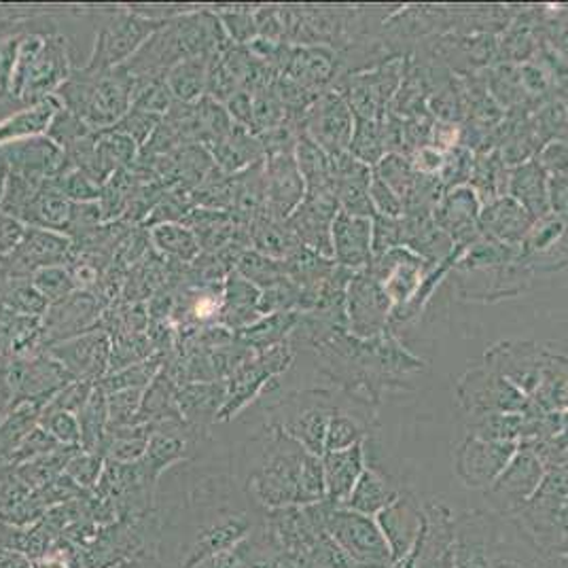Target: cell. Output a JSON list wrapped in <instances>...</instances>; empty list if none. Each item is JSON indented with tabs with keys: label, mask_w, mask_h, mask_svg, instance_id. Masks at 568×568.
Masks as SVG:
<instances>
[{
	"label": "cell",
	"mask_w": 568,
	"mask_h": 568,
	"mask_svg": "<svg viewBox=\"0 0 568 568\" xmlns=\"http://www.w3.org/2000/svg\"><path fill=\"white\" fill-rule=\"evenodd\" d=\"M132 90L134 77L123 64L107 70L86 64L70 70L56 98L93 132H102L115 127L127 115L132 109Z\"/></svg>",
	"instance_id": "1"
},
{
	"label": "cell",
	"mask_w": 568,
	"mask_h": 568,
	"mask_svg": "<svg viewBox=\"0 0 568 568\" xmlns=\"http://www.w3.org/2000/svg\"><path fill=\"white\" fill-rule=\"evenodd\" d=\"M68 77L70 60L66 38L60 34L24 32L11 83V100L22 102L24 109L34 107L56 96Z\"/></svg>",
	"instance_id": "2"
},
{
	"label": "cell",
	"mask_w": 568,
	"mask_h": 568,
	"mask_svg": "<svg viewBox=\"0 0 568 568\" xmlns=\"http://www.w3.org/2000/svg\"><path fill=\"white\" fill-rule=\"evenodd\" d=\"M325 526L335 545L359 568H392L389 543L376 520L353 509H331Z\"/></svg>",
	"instance_id": "3"
},
{
	"label": "cell",
	"mask_w": 568,
	"mask_h": 568,
	"mask_svg": "<svg viewBox=\"0 0 568 568\" xmlns=\"http://www.w3.org/2000/svg\"><path fill=\"white\" fill-rule=\"evenodd\" d=\"M164 22L166 20H151L132 9H115L98 31L88 64L102 70L125 64Z\"/></svg>",
	"instance_id": "4"
},
{
	"label": "cell",
	"mask_w": 568,
	"mask_h": 568,
	"mask_svg": "<svg viewBox=\"0 0 568 568\" xmlns=\"http://www.w3.org/2000/svg\"><path fill=\"white\" fill-rule=\"evenodd\" d=\"M346 321L348 330L363 342L385 335L392 314V301L389 300L382 285L367 271H355L346 287Z\"/></svg>",
	"instance_id": "5"
},
{
	"label": "cell",
	"mask_w": 568,
	"mask_h": 568,
	"mask_svg": "<svg viewBox=\"0 0 568 568\" xmlns=\"http://www.w3.org/2000/svg\"><path fill=\"white\" fill-rule=\"evenodd\" d=\"M431 264L408 246H397L376 257L367 271L382 285L392 301V314L408 310L428 276Z\"/></svg>",
	"instance_id": "6"
},
{
	"label": "cell",
	"mask_w": 568,
	"mask_h": 568,
	"mask_svg": "<svg viewBox=\"0 0 568 568\" xmlns=\"http://www.w3.org/2000/svg\"><path fill=\"white\" fill-rule=\"evenodd\" d=\"M73 250V240L58 232L26 227L22 242L0 261V278H32L34 271L60 266Z\"/></svg>",
	"instance_id": "7"
},
{
	"label": "cell",
	"mask_w": 568,
	"mask_h": 568,
	"mask_svg": "<svg viewBox=\"0 0 568 568\" xmlns=\"http://www.w3.org/2000/svg\"><path fill=\"white\" fill-rule=\"evenodd\" d=\"M355 123L350 104L337 93H327L308 111L303 134L335 159L350 151Z\"/></svg>",
	"instance_id": "8"
},
{
	"label": "cell",
	"mask_w": 568,
	"mask_h": 568,
	"mask_svg": "<svg viewBox=\"0 0 568 568\" xmlns=\"http://www.w3.org/2000/svg\"><path fill=\"white\" fill-rule=\"evenodd\" d=\"M515 452V442H494L469 435L458 444L454 454L456 474L471 488L490 486L508 469Z\"/></svg>",
	"instance_id": "9"
},
{
	"label": "cell",
	"mask_w": 568,
	"mask_h": 568,
	"mask_svg": "<svg viewBox=\"0 0 568 568\" xmlns=\"http://www.w3.org/2000/svg\"><path fill=\"white\" fill-rule=\"evenodd\" d=\"M266 182V216L287 221L305 200V180L293 151L269 155L264 168Z\"/></svg>",
	"instance_id": "10"
},
{
	"label": "cell",
	"mask_w": 568,
	"mask_h": 568,
	"mask_svg": "<svg viewBox=\"0 0 568 568\" xmlns=\"http://www.w3.org/2000/svg\"><path fill=\"white\" fill-rule=\"evenodd\" d=\"M0 153L4 155L11 172L34 182L58 179L68 170L66 153L45 134L4 145Z\"/></svg>",
	"instance_id": "11"
},
{
	"label": "cell",
	"mask_w": 568,
	"mask_h": 568,
	"mask_svg": "<svg viewBox=\"0 0 568 568\" xmlns=\"http://www.w3.org/2000/svg\"><path fill=\"white\" fill-rule=\"evenodd\" d=\"M374 240V219L353 216L344 210H337L331 227V246L333 261L350 271H363L374 261L371 250Z\"/></svg>",
	"instance_id": "12"
},
{
	"label": "cell",
	"mask_w": 568,
	"mask_h": 568,
	"mask_svg": "<svg viewBox=\"0 0 568 568\" xmlns=\"http://www.w3.org/2000/svg\"><path fill=\"white\" fill-rule=\"evenodd\" d=\"M331 164H333V191L339 210L353 216L374 219L376 212L369 202V185L374 177V168L355 159L350 153L331 159Z\"/></svg>",
	"instance_id": "13"
},
{
	"label": "cell",
	"mask_w": 568,
	"mask_h": 568,
	"mask_svg": "<svg viewBox=\"0 0 568 568\" xmlns=\"http://www.w3.org/2000/svg\"><path fill=\"white\" fill-rule=\"evenodd\" d=\"M378 526L389 543L392 560H403L424 531V513L412 499L397 497L389 508L378 513Z\"/></svg>",
	"instance_id": "14"
},
{
	"label": "cell",
	"mask_w": 568,
	"mask_h": 568,
	"mask_svg": "<svg viewBox=\"0 0 568 568\" xmlns=\"http://www.w3.org/2000/svg\"><path fill=\"white\" fill-rule=\"evenodd\" d=\"M535 216L526 209H522L511 198L490 200L479 212V230L494 242L508 246H522L528 232L535 225Z\"/></svg>",
	"instance_id": "15"
},
{
	"label": "cell",
	"mask_w": 568,
	"mask_h": 568,
	"mask_svg": "<svg viewBox=\"0 0 568 568\" xmlns=\"http://www.w3.org/2000/svg\"><path fill=\"white\" fill-rule=\"evenodd\" d=\"M478 193L471 187H456L435 207V225L452 242L474 238L479 230Z\"/></svg>",
	"instance_id": "16"
},
{
	"label": "cell",
	"mask_w": 568,
	"mask_h": 568,
	"mask_svg": "<svg viewBox=\"0 0 568 568\" xmlns=\"http://www.w3.org/2000/svg\"><path fill=\"white\" fill-rule=\"evenodd\" d=\"M543 463L533 449L522 448L515 452L508 469L497 478L492 492L509 503H524L533 499L543 481Z\"/></svg>",
	"instance_id": "17"
},
{
	"label": "cell",
	"mask_w": 568,
	"mask_h": 568,
	"mask_svg": "<svg viewBox=\"0 0 568 568\" xmlns=\"http://www.w3.org/2000/svg\"><path fill=\"white\" fill-rule=\"evenodd\" d=\"M325 488L331 503H346L353 494L357 481L365 471V449L363 444L353 448L335 449L323 454Z\"/></svg>",
	"instance_id": "18"
},
{
	"label": "cell",
	"mask_w": 568,
	"mask_h": 568,
	"mask_svg": "<svg viewBox=\"0 0 568 568\" xmlns=\"http://www.w3.org/2000/svg\"><path fill=\"white\" fill-rule=\"evenodd\" d=\"M509 198L522 209L528 210L535 219H543L552 212L549 207V177L541 168L537 159L522 162L513 168L508 179Z\"/></svg>",
	"instance_id": "19"
},
{
	"label": "cell",
	"mask_w": 568,
	"mask_h": 568,
	"mask_svg": "<svg viewBox=\"0 0 568 568\" xmlns=\"http://www.w3.org/2000/svg\"><path fill=\"white\" fill-rule=\"evenodd\" d=\"M70 212H73V202L52 180H45L38 187L31 207L24 212L22 223L26 227H38V230L64 234L70 223Z\"/></svg>",
	"instance_id": "20"
},
{
	"label": "cell",
	"mask_w": 568,
	"mask_h": 568,
	"mask_svg": "<svg viewBox=\"0 0 568 568\" xmlns=\"http://www.w3.org/2000/svg\"><path fill=\"white\" fill-rule=\"evenodd\" d=\"M207 149L223 172H234V175L242 172L246 166L259 164L261 155L266 153L264 143L250 136V132L238 123L232 127L227 136L212 143Z\"/></svg>",
	"instance_id": "21"
},
{
	"label": "cell",
	"mask_w": 568,
	"mask_h": 568,
	"mask_svg": "<svg viewBox=\"0 0 568 568\" xmlns=\"http://www.w3.org/2000/svg\"><path fill=\"white\" fill-rule=\"evenodd\" d=\"M60 109V100L52 96L34 107L20 109L18 113L0 120V147L34 138V136H43Z\"/></svg>",
	"instance_id": "22"
},
{
	"label": "cell",
	"mask_w": 568,
	"mask_h": 568,
	"mask_svg": "<svg viewBox=\"0 0 568 568\" xmlns=\"http://www.w3.org/2000/svg\"><path fill=\"white\" fill-rule=\"evenodd\" d=\"M219 56H196V58H187L179 62L175 68H170V73L166 75V86L172 91L175 100L182 104H196L198 100L204 98V93L209 91L210 70L212 64Z\"/></svg>",
	"instance_id": "23"
},
{
	"label": "cell",
	"mask_w": 568,
	"mask_h": 568,
	"mask_svg": "<svg viewBox=\"0 0 568 568\" xmlns=\"http://www.w3.org/2000/svg\"><path fill=\"white\" fill-rule=\"evenodd\" d=\"M471 389L469 394H463V399H469L471 405L479 412H488V414H505L513 410H522L524 408V399L515 389H511L503 378H494V376H486L483 380H478V376H469Z\"/></svg>",
	"instance_id": "24"
},
{
	"label": "cell",
	"mask_w": 568,
	"mask_h": 568,
	"mask_svg": "<svg viewBox=\"0 0 568 568\" xmlns=\"http://www.w3.org/2000/svg\"><path fill=\"white\" fill-rule=\"evenodd\" d=\"M253 244L257 253L278 261L291 259L301 248L300 240L291 234L287 223L269 216H261L253 223Z\"/></svg>",
	"instance_id": "25"
},
{
	"label": "cell",
	"mask_w": 568,
	"mask_h": 568,
	"mask_svg": "<svg viewBox=\"0 0 568 568\" xmlns=\"http://www.w3.org/2000/svg\"><path fill=\"white\" fill-rule=\"evenodd\" d=\"M397 497H399L397 490H392L389 481L382 478L376 469H365L353 494L348 497V501L344 505L371 517V515H378L382 509L389 508Z\"/></svg>",
	"instance_id": "26"
},
{
	"label": "cell",
	"mask_w": 568,
	"mask_h": 568,
	"mask_svg": "<svg viewBox=\"0 0 568 568\" xmlns=\"http://www.w3.org/2000/svg\"><path fill=\"white\" fill-rule=\"evenodd\" d=\"M151 242L157 246L159 253L177 259L179 264L196 261V257L200 255L196 234L182 223H162L151 227Z\"/></svg>",
	"instance_id": "27"
},
{
	"label": "cell",
	"mask_w": 568,
	"mask_h": 568,
	"mask_svg": "<svg viewBox=\"0 0 568 568\" xmlns=\"http://www.w3.org/2000/svg\"><path fill=\"white\" fill-rule=\"evenodd\" d=\"M355 159L367 164L369 168H376L378 162L387 155V143H385V130L376 120H360L357 118L353 143L348 151Z\"/></svg>",
	"instance_id": "28"
},
{
	"label": "cell",
	"mask_w": 568,
	"mask_h": 568,
	"mask_svg": "<svg viewBox=\"0 0 568 568\" xmlns=\"http://www.w3.org/2000/svg\"><path fill=\"white\" fill-rule=\"evenodd\" d=\"M374 175L380 177L389 185L390 189L401 196V200L405 202L414 182H416V172H414V166L399 153H389L385 155L378 166L374 168Z\"/></svg>",
	"instance_id": "29"
},
{
	"label": "cell",
	"mask_w": 568,
	"mask_h": 568,
	"mask_svg": "<svg viewBox=\"0 0 568 568\" xmlns=\"http://www.w3.org/2000/svg\"><path fill=\"white\" fill-rule=\"evenodd\" d=\"M32 287L49 303L66 300L68 296H73L77 291V282H75L70 269L62 268V266L34 271Z\"/></svg>",
	"instance_id": "30"
},
{
	"label": "cell",
	"mask_w": 568,
	"mask_h": 568,
	"mask_svg": "<svg viewBox=\"0 0 568 568\" xmlns=\"http://www.w3.org/2000/svg\"><path fill=\"white\" fill-rule=\"evenodd\" d=\"M43 182H34L31 179H24L15 172L9 170V177H7V185H4V193H2V202H0V210L18 221H22L24 212L31 207L38 187Z\"/></svg>",
	"instance_id": "31"
},
{
	"label": "cell",
	"mask_w": 568,
	"mask_h": 568,
	"mask_svg": "<svg viewBox=\"0 0 568 568\" xmlns=\"http://www.w3.org/2000/svg\"><path fill=\"white\" fill-rule=\"evenodd\" d=\"M91 132L93 130L79 120L75 113H70L62 107L60 111L56 113V118L49 123L45 136H49L62 151H66L75 143H79L81 138L90 136Z\"/></svg>",
	"instance_id": "32"
},
{
	"label": "cell",
	"mask_w": 568,
	"mask_h": 568,
	"mask_svg": "<svg viewBox=\"0 0 568 568\" xmlns=\"http://www.w3.org/2000/svg\"><path fill=\"white\" fill-rule=\"evenodd\" d=\"M52 182L70 202H98L102 193V187L81 170H66L58 179H52Z\"/></svg>",
	"instance_id": "33"
},
{
	"label": "cell",
	"mask_w": 568,
	"mask_h": 568,
	"mask_svg": "<svg viewBox=\"0 0 568 568\" xmlns=\"http://www.w3.org/2000/svg\"><path fill=\"white\" fill-rule=\"evenodd\" d=\"M162 120H164V118L153 115V113H147V111L130 109L127 115H125L113 130H118L121 134L130 136L138 147H145V145L149 143L153 132L157 130V125L162 123Z\"/></svg>",
	"instance_id": "34"
},
{
	"label": "cell",
	"mask_w": 568,
	"mask_h": 568,
	"mask_svg": "<svg viewBox=\"0 0 568 568\" xmlns=\"http://www.w3.org/2000/svg\"><path fill=\"white\" fill-rule=\"evenodd\" d=\"M369 202L378 216L403 219L405 214V202L401 200V196H397L389 185L376 175L371 177V185H369Z\"/></svg>",
	"instance_id": "35"
},
{
	"label": "cell",
	"mask_w": 568,
	"mask_h": 568,
	"mask_svg": "<svg viewBox=\"0 0 568 568\" xmlns=\"http://www.w3.org/2000/svg\"><path fill=\"white\" fill-rule=\"evenodd\" d=\"M360 435H363V428H360L357 420L348 416V414L333 412L330 431H327V448H325V452L353 448L355 444H360Z\"/></svg>",
	"instance_id": "36"
},
{
	"label": "cell",
	"mask_w": 568,
	"mask_h": 568,
	"mask_svg": "<svg viewBox=\"0 0 568 568\" xmlns=\"http://www.w3.org/2000/svg\"><path fill=\"white\" fill-rule=\"evenodd\" d=\"M397 246H403V219H387V216H374V240L371 250L374 259L382 257Z\"/></svg>",
	"instance_id": "37"
},
{
	"label": "cell",
	"mask_w": 568,
	"mask_h": 568,
	"mask_svg": "<svg viewBox=\"0 0 568 568\" xmlns=\"http://www.w3.org/2000/svg\"><path fill=\"white\" fill-rule=\"evenodd\" d=\"M22 36H24V32H15L0 41V102L11 100V83H13V73H15V62H18Z\"/></svg>",
	"instance_id": "38"
},
{
	"label": "cell",
	"mask_w": 568,
	"mask_h": 568,
	"mask_svg": "<svg viewBox=\"0 0 568 568\" xmlns=\"http://www.w3.org/2000/svg\"><path fill=\"white\" fill-rule=\"evenodd\" d=\"M296 323H298V316L293 312H278V314L269 316L268 321H264L261 325H257L255 330H248V337L271 344V342L285 337L287 331L291 330Z\"/></svg>",
	"instance_id": "39"
},
{
	"label": "cell",
	"mask_w": 568,
	"mask_h": 568,
	"mask_svg": "<svg viewBox=\"0 0 568 568\" xmlns=\"http://www.w3.org/2000/svg\"><path fill=\"white\" fill-rule=\"evenodd\" d=\"M545 175L552 177H568V145L567 143H552L545 147L537 159Z\"/></svg>",
	"instance_id": "40"
},
{
	"label": "cell",
	"mask_w": 568,
	"mask_h": 568,
	"mask_svg": "<svg viewBox=\"0 0 568 568\" xmlns=\"http://www.w3.org/2000/svg\"><path fill=\"white\" fill-rule=\"evenodd\" d=\"M26 225L0 210V261L22 242Z\"/></svg>",
	"instance_id": "41"
},
{
	"label": "cell",
	"mask_w": 568,
	"mask_h": 568,
	"mask_svg": "<svg viewBox=\"0 0 568 568\" xmlns=\"http://www.w3.org/2000/svg\"><path fill=\"white\" fill-rule=\"evenodd\" d=\"M225 26V32H230V36L232 38H236L238 43H244V41H248L253 34H255V22L250 20V15L248 13H240V11H234V13H230V15H221L219 18Z\"/></svg>",
	"instance_id": "42"
},
{
	"label": "cell",
	"mask_w": 568,
	"mask_h": 568,
	"mask_svg": "<svg viewBox=\"0 0 568 568\" xmlns=\"http://www.w3.org/2000/svg\"><path fill=\"white\" fill-rule=\"evenodd\" d=\"M549 207L558 216L568 214V177H552L549 179Z\"/></svg>",
	"instance_id": "43"
},
{
	"label": "cell",
	"mask_w": 568,
	"mask_h": 568,
	"mask_svg": "<svg viewBox=\"0 0 568 568\" xmlns=\"http://www.w3.org/2000/svg\"><path fill=\"white\" fill-rule=\"evenodd\" d=\"M52 431L64 439V442H73V439H77V424H75V420L70 419L68 414H56L54 419H52Z\"/></svg>",
	"instance_id": "44"
},
{
	"label": "cell",
	"mask_w": 568,
	"mask_h": 568,
	"mask_svg": "<svg viewBox=\"0 0 568 568\" xmlns=\"http://www.w3.org/2000/svg\"><path fill=\"white\" fill-rule=\"evenodd\" d=\"M456 568H494L490 567L481 556H471V558H467V560H463L460 565Z\"/></svg>",
	"instance_id": "45"
},
{
	"label": "cell",
	"mask_w": 568,
	"mask_h": 568,
	"mask_svg": "<svg viewBox=\"0 0 568 568\" xmlns=\"http://www.w3.org/2000/svg\"><path fill=\"white\" fill-rule=\"evenodd\" d=\"M7 177H9V164H7L4 155L0 153V202H2V193H4V185H7Z\"/></svg>",
	"instance_id": "46"
},
{
	"label": "cell",
	"mask_w": 568,
	"mask_h": 568,
	"mask_svg": "<svg viewBox=\"0 0 568 568\" xmlns=\"http://www.w3.org/2000/svg\"><path fill=\"white\" fill-rule=\"evenodd\" d=\"M545 568H568V554H563V552H558Z\"/></svg>",
	"instance_id": "47"
},
{
	"label": "cell",
	"mask_w": 568,
	"mask_h": 568,
	"mask_svg": "<svg viewBox=\"0 0 568 568\" xmlns=\"http://www.w3.org/2000/svg\"><path fill=\"white\" fill-rule=\"evenodd\" d=\"M558 524H560V528H563V533L568 537V501L565 503V508L560 511V515H558Z\"/></svg>",
	"instance_id": "48"
},
{
	"label": "cell",
	"mask_w": 568,
	"mask_h": 568,
	"mask_svg": "<svg viewBox=\"0 0 568 568\" xmlns=\"http://www.w3.org/2000/svg\"><path fill=\"white\" fill-rule=\"evenodd\" d=\"M558 552H563V554H568V538L565 541V543H560L558 545Z\"/></svg>",
	"instance_id": "49"
}]
</instances>
